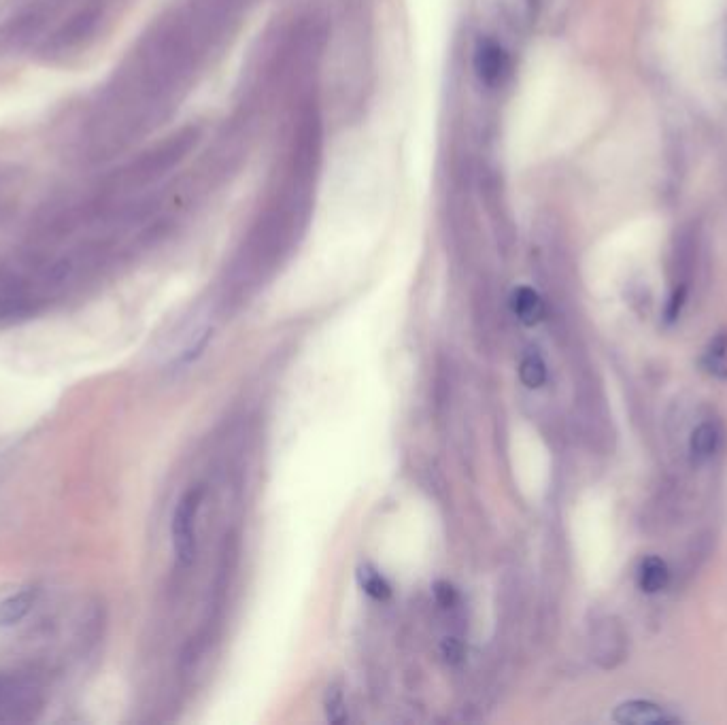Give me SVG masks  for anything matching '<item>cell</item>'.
I'll return each instance as SVG.
<instances>
[{
	"label": "cell",
	"mask_w": 727,
	"mask_h": 725,
	"mask_svg": "<svg viewBox=\"0 0 727 725\" xmlns=\"http://www.w3.org/2000/svg\"><path fill=\"white\" fill-rule=\"evenodd\" d=\"M670 583V568L668 564L657 558V555H649V558L642 560L638 570V585L645 594H659L664 592Z\"/></svg>",
	"instance_id": "30bf717a"
},
{
	"label": "cell",
	"mask_w": 727,
	"mask_h": 725,
	"mask_svg": "<svg viewBox=\"0 0 727 725\" xmlns=\"http://www.w3.org/2000/svg\"><path fill=\"white\" fill-rule=\"evenodd\" d=\"M441 651H443V657L449 662V664H458L462 660L464 655V647L458 638H445L443 645H441Z\"/></svg>",
	"instance_id": "e0dca14e"
},
{
	"label": "cell",
	"mask_w": 727,
	"mask_h": 725,
	"mask_svg": "<svg viewBox=\"0 0 727 725\" xmlns=\"http://www.w3.org/2000/svg\"><path fill=\"white\" fill-rule=\"evenodd\" d=\"M358 583L362 587V592L375 600L383 602L392 596V585L387 583V579L381 575V572L370 564H362L358 568Z\"/></svg>",
	"instance_id": "4fadbf2b"
},
{
	"label": "cell",
	"mask_w": 727,
	"mask_h": 725,
	"mask_svg": "<svg viewBox=\"0 0 727 725\" xmlns=\"http://www.w3.org/2000/svg\"><path fill=\"white\" fill-rule=\"evenodd\" d=\"M41 298L24 292L0 290V324L15 322V319L32 317L41 309Z\"/></svg>",
	"instance_id": "ba28073f"
},
{
	"label": "cell",
	"mask_w": 727,
	"mask_h": 725,
	"mask_svg": "<svg viewBox=\"0 0 727 725\" xmlns=\"http://www.w3.org/2000/svg\"><path fill=\"white\" fill-rule=\"evenodd\" d=\"M56 11L45 0L35 7H26L18 15L0 24V58L20 54L43 37V32L54 22Z\"/></svg>",
	"instance_id": "3957f363"
},
{
	"label": "cell",
	"mask_w": 727,
	"mask_h": 725,
	"mask_svg": "<svg viewBox=\"0 0 727 725\" xmlns=\"http://www.w3.org/2000/svg\"><path fill=\"white\" fill-rule=\"evenodd\" d=\"M721 443V434L717 430L715 424L710 421H704L696 430L691 432L689 438V458L693 464H706L713 460V455L717 453Z\"/></svg>",
	"instance_id": "9c48e42d"
},
{
	"label": "cell",
	"mask_w": 727,
	"mask_h": 725,
	"mask_svg": "<svg viewBox=\"0 0 727 725\" xmlns=\"http://www.w3.org/2000/svg\"><path fill=\"white\" fill-rule=\"evenodd\" d=\"M615 721L623 725H668L676 719L670 717L662 706L649 700H630L615 708Z\"/></svg>",
	"instance_id": "8992f818"
},
{
	"label": "cell",
	"mask_w": 727,
	"mask_h": 725,
	"mask_svg": "<svg viewBox=\"0 0 727 725\" xmlns=\"http://www.w3.org/2000/svg\"><path fill=\"white\" fill-rule=\"evenodd\" d=\"M324 711L330 723H345L347 721V702H345V691L341 683H332L326 689L324 696Z\"/></svg>",
	"instance_id": "9a60e30c"
},
{
	"label": "cell",
	"mask_w": 727,
	"mask_h": 725,
	"mask_svg": "<svg viewBox=\"0 0 727 725\" xmlns=\"http://www.w3.org/2000/svg\"><path fill=\"white\" fill-rule=\"evenodd\" d=\"M519 379L521 383L530 387V390H538V387H543L545 381H547V364L545 360L538 356V353L530 351L526 353V356L521 358V364H519Z\"/></svg>",
	"instance_id": "5bb4252c"
},
{
	"label": "cell",
	"mask_w": 727,
	"mask_h": 725,
	"mask_svg": "<svg viewBox=\"0 0 727 725\" xmlns=\"http://www.w3.org/2000/svg\"><path fill=\"white\" fill-rule=\"evenodd\" d=\"M39 594L37 587L28 585L0 600V628H13L22 623L37 606Z\"/></svg>",
	"instance_id": "52a82bcc"
},
{
	"label": "cell",
	"mask_w": 727,
	"mask_h": 725,
	"mask_svg": "<svg viewBox=\"0 0 727 725\" xmlns=\"http://www.w3.org/2000/svg\"><path fill=\"white\" fill-rule=\"evenodd\" d=\"M43 708V687L30 674L0 672V723L32 721Z\"/></svg>",
	"instance_id": "7a4b0ae2"
},
{
	"label": "cell",
	"mask_w": 727,
	"mask_h": 725,
	"mask_svg": "<svg viewBox=\"0 0 727 725\" xmlns=\"http://www.w3.org/2000/svg\"><path fill=\"white\" fill-rule=\"evenodd\" d=\"M434 598L443 609H451V606L458 604V592H455V587L447 581H438L434 585Z\"/></svg>",
	"instance_id": "2e32d148"
},
{
	"label": "cell",
	"mask_w": 727,
	"mask_h": 725,
	"mask_svg": "<svg viewBox=\"0 0 727 725\" xmlns=\"http://www.w3.org/2000/svg\"><path fill=\"white\" fill-rule=\"evenodd\" d=\"M202 500V487H192L190 492H185L173 513V549L177 555V562L188 568L196 558V515L200 509Z\"/></svg>",
	"instance_id": "277c9868"
},
{
	"label": "cell",
	"mask_w": 727,
	"mask_h": 725,
	"mask_svg": "<svg viewBox=\"0 0 727 725\" xmlns=\"http://www.w3.org/2000/svg\"><path fill=\"white\" fill-rule=\"evenodd\" d=\"M513 311L519 317V322H523L526 326H536L540 319L545 317V307L543 300L528 288H521L515 292L513 296Z\"/></svg>",
	"instance_id": "7c38bea8"
},
{
	"label": "cell",
	"mask_w": 727,
	"mask_h": 725,
	"mask_svg": "<svg viewBox=\"0 0 727 725\" xmlns=\"http://www.w3.org/2000/svg\"><path fill=\"white\" fill-rule=\"evenodd\" d=\"M103 13L105 11L103 5H100V0H90L88 5L79 7L69 20H64V24H60L52 32V35H47V39L41 45L43 58L47 60L66 58L79 52L81 47H86L96 35V30L100 28Z\"/></svg>",
	"instance_id": "6da1fadb"
},
{
	"label": "cell",
	"mask_w": 727,
	"mask_h": 725,
	"mask_svg": "<svg viewBox=\"0 0 727 725\" xmlns=\"http://www.w3.org/2000/svg\"><path fill=\"white\" fill-rule=\"evenodd\" d=\"M702 368L708 377L727 381V330L717 332L702 353Z\"/></svg>",
	"instance_id": "8fae6325"
},
{
	"label": "cell",
	"mask_w": 727,
	"mask_h": 725,
	"mask_svg": "<svg viewBox=\"0 0 727 725\" xmlns=\"http://www.w3.org/2000/svg\"><path fill=\"white\" fill-rule=\"evenodd\" d=\"M628 651V636H625L617 619H604L598 623L594 632V653L596 662L602 668H615L623 662Z\"/></svg>",
	"instance_id": "5b68a950"
}]
</instances>
